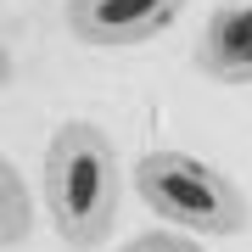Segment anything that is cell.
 I'll list each match as a JSON object with an SVG mask.
<instances>
[{
    "label": "cell",
    "instance_id": "4",
    "mask_svg": "<svg viewBox=\"0 0 252 252\" xmlns=\"http://www.w3.org/2000/svg\"><path fill=\"white\" fill-rule=\"evenodd\" d=\"M196 73L213 84H252V0H219L196 34Z\"/></svg>",
    "mask_w": 252,
    "mask_h": 252
},
{
    "label": "cell",
    "instance_id": "6",
    "mask_svg": "<svg viewBox=\"0 0 252 252\" xmlns=\"http://www.w3.org/2000/svg\"><path fill=\"white\" fill-rule=\"evenodd\" d=\"M118 252H207V247H196L185 230H140L135 241H124Z\"/></svg>",
    "mask_w": 252,
    "mask_h": 252
},
{
    "label": "cell",
    "instance_id": "3",
    "mask_svg": "<svg viewBox=\"0 0 252 252\" xmlns=\"http://www.w3.org/2000/svg\"><path fill=\"white\" fill-rule=\"evenodd\" d=\"M180 11L185 0H67L62 17L79 45L129 51V45H152L157 34H168L180 23Z\"/></svg>",
    "mask_w": 252,
    "mask_h": 252
},
{
    "label": "cell",
    "instance_id": "1",
    "mask_svg": "<svg viewBox=\"0 0 252 252\" xmlns=\"http://www.w3.org/2000/svg\"><path fill=\"white\" fill-rule=\"evenodd\" d=\"M124 202V168L107 129L67 118L45 146V213L67 247L90 252L112 235Z\"/></svg>",
    "mask_w": 252,
    "mask_h": 252
},
{
    "label": "cell",
    "instance_id": "5",
    "mask_svg": "<svg viewBox=\"0 0 252 252\" xmlns=\"http://www.w3.org/2000/svg\"><path fill=\"white\" fill-rule=\"evenodd\" d=\"M34 230V196H28L17 162H0V247H23Z\"/></svg>",
    "mask_w": 252,
    "mask_h": 252
},
{
    "label": "cell",
    "instance_id": "2",
    "mask_svg": "<svg viewBox=\"0 0 252 252\" xmlns=\"http://www.w3.org/2000/svg\"><path fill=\"white\" fill-rule=\"evenodd\" d=\"M135 196L185 235H241L252 224L247 190L196 152H146L135 162Z\"/></svg>",
    "mask_w": 252,
    "mask_h": 252
}]
</instances>
